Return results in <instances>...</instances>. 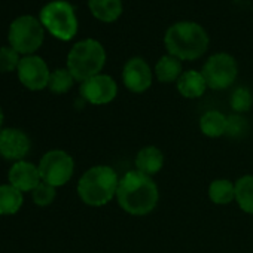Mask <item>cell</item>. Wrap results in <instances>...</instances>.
I'll use <instances>...</instances> for the list:
<instances>
[{"instance_id": "obj_1", "label": "cell", "mask_w": 253, "mask_h": 253, "mask_svg": "<svg viewBox=\"0 0 253 253\" xmlns=\"http://www.w3.org/2000/svg\"><path fill=\"white\" fill-rule=\"evenodd\" d=\"M119 207L133 216H145L155 210L160 201L158 185L151 176L137 170L126 171L121 179L116 191Z\"/></svg>"}, {"instance_id": "obj_2", "label": "cell", "mask_w": 253, "mask_h": 253, "mask_svg": "<svg viewBox=\"0 0 253 253\" xmlns=\"http://www.w3.org/2000/svg\"><path fill=\"white\" fill-rule=\"evenodd\" d=\"M164 45L170 55L192 61L204 55L209 48V35L197 23L180 21L173 24L164 36Z\"/></svg>"}, {"instance_id": "obj_3", "label": "cell", "mask_w": 253, "mask_h": 253, "mask_svg": "<svg viewBox=\"0 0 253 253\" xmlns=\"http://www.w3.org/2000/svg\"><path fill=\"white\" fill-rule=\"evenodd\" d=\"M119 185L118 173L109 166L88 169L78 182V195L89 207H103L116 197Z\"/></svg>"}, {"instance_id": "obj_4", "label": "cell", "mask_w": 253, "mask_h": 253, "mask_svg": "<svg viewBox=\"0 0 253 253\" xmlns=\"http://www.w3.org/2000/svg\"><path fill=\"white\" fill-rule=\"evenodd\" d=\"M106 64V51L95 39H85L73 45L67 55V69L81 84L100 75Z\"/></svg>"}, {"instance_id": "obj_5", "label": "cell", "mask_w": 253, "mask_h": 253, "mask_svg": "<svg viewBox=\"0 0 253 253\" xmlns=\"http://www.w3.org/2000/svg\"><path fill=\"white\" fill-rule=\"evenodd\" d=\"M42 26L57 39L70 41L76 36L78 20L75 9L64 0H55L41 11Z\"/></svg>"}, {"instance_id": "obj_6", "label": "cell", "mask_w": 253, "mask_h": 253, "mask_svg": "<svg viewBox=\"0 0 253 253\" xmlns=\"http://www.w3.org/2000/svg\"><path fill=\"white\" fill-rule=\"evenodd\" d=\"M43 27L39 20L30 15L18 17L12 21L8 33L11 46L18 54L32 55L43 43Z\"/></svg>"}, {"instance_id": "obj_7", "label": "cell", "mask_w": 253, "mask_h": 253, "mask_svg": "<svg viewBox=\"0 0 253 253\" xmlns=\"http://www.w3.org/2000/svg\"><path fill=\"white\" fill-rule=\"evenodd\" d=\"M38 167H39L42 182L54 188L64 186L66 183H69V180L72 179L75 173L73 158L67 152L60 151V149L46 152L41 158Z\"/></svg>"}, {"instance_id": "obj_8", "label": "cell", "mask_w": 253, "mask_h": 253, "mask_svg": "<svg viewBox=\"0 0 253 253\" xmlns=\"http://www.w3.org/2000/svg\"><path fill=\"white\" fill-rule=\"evenodd\" d=\"M201 73L209 88L220 91L226 89L235 82L238 75V66L232 55L226 52H219L211 55L206 61Z\"/></svg>"}, {"instance_id": "obj_9", "label": "cell", "mask_w": 253, "mask_h": 253, "mask_svg": "<svg viewBox=\"0 0 253 253\" xmlns=\"http://www.w3.org/2000/svg\"><path fill=\"white\" fill-rule=\"evenodd\" d=\"M18 79L20 82L32 91H41L48 86L51 72L48 64L38 55H26L21 58L18 69Z\"/></svg>"}, {"instance_id": "obj_10", "label": "cell", "mask_w": 253, "mask_h": 253, "mask_svg": "<svg viewBox=\"0 0 253 253\" xmlns=\"http://www.w3.org/2000/svg\"><path fill=\"white\" fill-rule=\"evenodd\" d=\"M79 91L85 101L94 106H103L115 100L118 94V85L112 76L100 73L82 82Z\"/></svg>"}, {"instance_id": "obj_11", "label": "cell", "mask_w": 253, "mask_h": 253, "mask_svg": "<svg viewBox=\"0 0 253 253\" xmlns=\"http://www.w3.org/2000/svg\"><path fill=\"white\" fill-rule=\"evenodd\" d=\"M122 82L131 92L140 94L148 91L152 85V70L149 64L140 57L130 58L122 69Z\"/></svg>"}, {"instance_id": "obj_12", "label": "cell", "mask_w": 253, "mask_h": 253, "mask_svg": "<svg viewBox=\"0 0 253 253\" xmlns=\"http://www.w3.org/2000/svg\"><path fill=\"white\" fill-rule=\"evenodd\" d=\"M29 136L18 128H3L0 131V155L8 161H23L30 151Z\"/></svg>"}, {"instance_id": "obj_13", "label": "cell", "mask_w": 253, "mask_h": 253, "mask_svg": "<svg viewBox=\"0 0 253 253\" xmlns=\"http://www.w3.org/2000/svg\"><path fill=\"white\" fill-rule=\"evenodd\" d=\"M9 183L24 192H33V189L42 182L39 167L23 160L18 163H14V166L9 169L8 173Z\"/></svg>"}, {"instance_id": "obj_14", "label": "cell", "mask_w": 253, "mask_h": 253, "mask_svg": "<svg viewBox=\"0 0 253 253\" xmlns=\"http://www.w3.org/2000/svg\"><path fill=\"white\" fill-rule=\"evenodd\" d=\"M134 164L137 171L152 177L164 167V154L157 146H145L137 152Z\"/></svg>"}, {"instance_id": "obj_15", "label": "cell", "mask_w": 253, "mask_h": 253, "mask_svg": "<svg viewBox=\"0 0 253 253\" xmlns=\"http://www.w3.org/2000/svg\"><path fill=\"white\" fill-rule=\"evenodd\" d=\"M207 84L201 72L188 70L177 79V91L185 98H198L206 92Z\"/></svg>"}, {"instance_id": "obj_16", "label": "cell", "mask_w": 253, "mask_h": 253, "mask_svg": "<svg viewBox=\"0 0 253 253\" xmlns=\"http://www.w3.org/2000/svg\"><path fill=\"white\" fill-rule=\"evenodd\" d=\"M91 14L103 21L113 23L122 14V0H88Z\"/></svg>"}, {"instance_id": "obj_17", "label": "cell", "mask_w": 253, "mask_h": 253, "mask_svg": "<svg viewBox=\"0 0 253 253\" xmlns=\"http://www.w3.org/2000/svg\"><path fill=\"white\" fill-rule=\"evenodd\" d=\"M200 130L210 139H217L226 133V116L217 110L206 112L200 119Z\"/></svg>"}, {"instance_id": "obj_18", "label": "cell", "mask_w": 253, "mask_h": 253, "mask_svg": "<svg viewBox=\"0 0 253 253\" xmlns=\"http://www.w3.org/2000/svg\"><path fill=\"white\" fill-rule=\"evenodd\" d=\"M24 197L20 189L11 183L0 185V216H11L20 211L23 207Z\"/></svg>"}, {"instance_id": "obj_19", "label": "cell", "mask_w": 253, "mask_h": 253, "mask_svg": "<svg viewBox=\"0 0 253 253\" xmlns=\"http://www.w3.org/2000/svg\"><path fill=\"white\" fill-rule=\"evenodd\" d=\"M155 75L157 79L163 84L177 82L182 75V61L170 54L164 55L158 60L155 66Z\"/></svg>"}, {"instance_id": "obj_20", "label": "cell", "mask_w": 253, "mask_h": 253, "mask_svg": "<svg viewBox=\"0 0 253 253\" xmlns=\"http://www.w3.org/2000/svg\"><path fill=\"white\" fill-rule=\"evenodd\" d=\"M209 198L217 206H226L235 200V183L228 179H216L209 186Z\"/></svg>"}, {"instance_id": "obj_21", "label": "cell", "mask_w": 253, "mask_h": 253, "mask_svg": "<svg viewBox=\"0 0 253 253\" xmlns=\"http://www.w3.org/2000/svg\"><path fill=\"white\" fill-rule=\"evenodd\" d=\"M235 201L244 213L253 214V174H246L235 182Z\"/></svg>"}, {"instance_id": "obj_22", "label": "cell", "mask_w": 253, "mask_h": 253, "mask_svg": "<svg viewBox=\"0 0 253 253\" xmlns=\"http://www.w3.org/2000/svg\"><path fill=\"white\" fill-rule=\"evenodd\" d=\"M73 82H75V78L69 72V69H57V70L51 72L48 88L54 94H64L72 89Z\"/></svg>"}, {"instance_id": "obj_23", "label": "cell", "mask_w": 253, "mask_h": 253, "mask_svg": "<svg viewBox=\"0 0 253 253\" xmlns=\"http://www.w3.org/2000/svg\"><path fill=\"white\" fill-rule=\"evenodd\" d=\"M249 131V122L243 115L234 113L226 116V136L231 139H241Z\"/></svg>"}, {"instance_id": "obj_24", "label": "cell", "mask_w": 253, "mask_h": 253, "mask_svg": "<svg viewBox=\"0 0 253 253\" xmlns=\"http://www.w3.org/2000/svg\"><path fill=\"white\" fill-rule=\"evenodd\" d=\"M229 104H231V109L241 115L244 112H247L252 104H253V97H252V92L244 88V86H240L237 88L232 94H231V100H229Z\"/></svg>"}, {"instance_id": "obj_25", "label": "cell", "mask_w": 253, "mask_h": 253, "mask_svg": "<svg viewBox=\"0 0 253 253\" xmlns=\"http://www.w3.org/2000/svg\"><path fill=\"white\" fill-rule=\"evenodd\" d=\"M57 188L45 183V182H41L32 192V197H33V201L36 206L39 207H48L54 203L55 197H57Z\"/></svg>"}, {"instance_id": "obj_26", "label": "cell", "mask_w": 253, "mask_h": 253, "mask_svg": "<svg viewBox=\"0 0 253 253\" xmlns=\"http://www.w3.org/2000/svg\"><path fill=\"white\" fill-rule=\"evenodd\" d=\"M21 58L12 46L0 48V72H14L18 69Z\"/></svg>"}, {"instance_id": "obj_27", "label": "cell", "mask_w": 253, "mask_h": 253, "mask_svg": "<svg viewBox=\"0 0 253 253\" xmlns=\"http://www.w3.org/2000/svg\"><path fill=\"white\" fill-rule=\"evenodd\" d=\"M3 118H5V115H3V110H2V107H0V131H2L3 128Z\"/></svg>"}]
</instances>
